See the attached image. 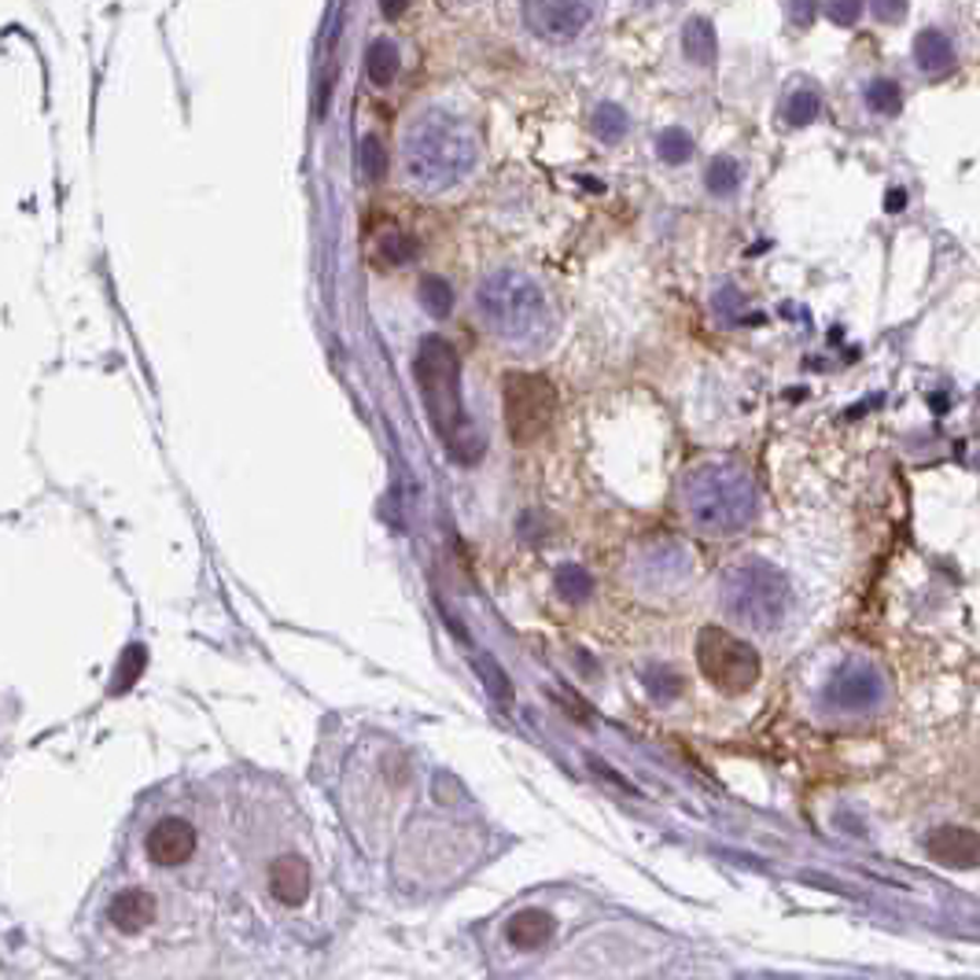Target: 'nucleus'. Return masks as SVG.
Listing matches in <instances>:
<instances>
[{
  "label": "nucleus",
  "mask_w": 980,
  "mask_h": 980,
  "mask_svg": "<svg viewBox=\"0 0 980 980\" xmlns=\"http://www.w3.org/2000/svg\"><path fill=\"white\" fill-rule=\"evenodd\" d=\"M690 520L715 535H730L756 516V483L745 469L715 461L690 472L686 491H682Z\"/></svg>",
  "instance_id": "obj_4"
},
{
  "label": "nucleus",
  "mask_w": 980,
  "mask_h": 980,
  "mask_svg": "<svg viewBox=\"0 0 980 980\" xmlns=\"http://www.w3.org/2000/svg\"><path fill=\"white\" fill-rule=\"evenodd\" d=\"M476 307L487 329L505 343H539L550 332V307L542 288L516 269L491 273L476 291Z\"/></svg>",
  "instance_id": "obj_3"
},
{
  "label": "nucleus",
  "mask_w": 980,
  "mask_h": 980,
  "mask_svg": "<svg viewBox=\"0 0 980 980\" xmlns=\"http://www.w3.org/2000/svg\"><path fill=\"white\" fill-rule=\"evenodd\" d=\"M365 67H368V81H373V86H381V89L392 86L395 74H398V48L387 37L373 41V45H368Z\"/></svg>",
  "instance_id": "obj_17"
},
{
  "label": "nucleus",
  "mask_w": 980,
  "mask_h": 980,
  "mask_svg": "<svg viewBox=\"0 0 980 980\" xmlns=\"http://www.w3.org/2000/svg\"><path fill=\"white\" fill-rule=\"evenodd\" d=\"M409 255H414V244H409L406 236L387 233V236L381 240V258H384V262H406Z\"/></svg>",
  "instance_id": "obj_30"
},
{
  "label": "nucleus",
  "mask_w": 980,
  "mask_h": 980,
  "mask_svg": "<svg viewBox=\"0 0 980 980\" xmlns=\"http://www.w3.org/2000/svg\"><path fill=\"white\" fill-rule=\"evenodd\" d=\"M502 409L509 439L516 447H527L553 425L557 387L539 373H509L502 381Z\"/></svg>",
  "instance_id": "obj_7"
},
{
  "label": "nucleus",
  "mask_w": 980,
  "mask_h": 980,
  "mask_svg": "<svg viewBox=\"0 0 980 980\" xmlns=\"http://www.w3.org/2000/svg\"><path fill=\"white\" fill-rule=\"evenodd\" d=\"M859 12H862V0H829L826 4V15L834 19L837 26L859 23Z\"/></svg>",
  "instance_id": "obj_29"
},
{
  "label": "nucleus",
  "mask_w": 980,
  "mask_h": 980,
  "mask_svg": "<svg viewBox=\"0 0 980 980\" xmlns=\"http://www.w3.org/2000/svg\"><path fill=\"white\" fill-rule=\"evenodd\" d=\"M590 590H594V579L586 575V568L564 564L561 572H557V594H561L564 601H572V605H579V601H586V597H590Z\"/></svg>",
  "instance_id": "obj_19"
},
{
  "label": "nucleus",
  "mask_w": 980,
  "mask_h": 980,
  "mask_svg": "<svg viewBox=\"0 0 980 980\" xmlns=\"http://www.w3.org/2000/svg\"><path fill=\"white\" fill-rule=\"evenodd\" d=\"M144 851L155 867H181L196 856V829L192 822L185 818H159L152 829H147Z\"/></svg>",
  "instance_id": "obj_10"
},
{
  "label": "nucleus",
  "mask_w": 980,
  "mask_h": 980,
  "mask_svg": "<svg viewBox=\"0 0 980 980\" xmlns=\"http://www.w3.org/2000/svg\"><path fill=\"white\" fill-rule=\"evenodd\" d=\"M641 682H646L649 697L657 701V704H668V701H674L682 693L679 671H671L668 663H649V668L641 671Z\"/></svg>",
  "instance_id": "obj_18"
},
{
  "label": "nucleus",
  "mask_w": 980,
  "mask_h": 980,
  "mask_svg": "<svg viewBox=\"0 0 980 980\" xmlns=\"http://www.w3.org/2000/svg\"><path fill=\"white\" fill-rule=\"evenodd\" d=\"M141 668H144V649H125V663H122V674L119 679L111 682V693H125L136 682V674H141Z\"/></svg>",
  "instance_id": "obj_27"
},
{
  "label": "nucleus",
  "mask_w": 980,
  "mask_h": 980,
  "mask_svg": "<svg viewBox=\"0 0 980 980\" xmlns=\"http://www.w3.org/2000/svg\"><path fill=\"white\" fill-rule=\"evenodd\" d=\"M811 15H815V0H793V23L807 26Z\"/></svg>",
  "instance_id": "obj_32"
},
{
  "label": "nucleus",
  "mask_w": 980,
  "mask_h": 980,
  "mask_svg": "<svg viewBox=\"0 0 980 980\" xmlns=\"http://www.w3.org/2000/svg\"><path fill=\"white\" fill-rule=\"evenodd\" d=\"M414 381L420 387V403L428 409L431 431L447 447V454L458 465H476L487 450V439L476 428V420L465 409V395H461V354L454 343H447L442 335H425L420 351L414 357Z\"/></svg>",
  "instance_id": "obj_1"
},
{
  "label": "nucleus",
  "mask_w": 980,
  "mask_h": 980,
  "mask_svg": "<svg viewBox=\"0 0 980 980\" xmlns=\"http://www.w3.org/2000/svg\"><path fill=\"white\" fill-rule=\"evenodd\" d=\"M409 8V0H381V12L387 15V19H398Z\"/></svg>",
  "instance_id": "obj_33"
},
{
  "label": "nucleus",
  "mask_w": 980,
  "mask_h": 980,
  "mask_svg": "<svg viewBox=\"0 0 980 980\" xmlns=\"http://www.w3.org/2000/svg\"><path fill=\"white\" fill-rule=\"evenodd\" d=\"M155 914H159V907H155V895L144 892V889H125L111 900L108 907V918L119 933L133 936V933H144L147 925L155 922Z\"/></svg>",
  "instance_id": "obj_13"
},
{
  "label": "nucleus",
  "mask_w": 980,
  "mask_h": 980,
  "mask_svg": "<svg viewBox=\"0 0 980 980\" xmlns=\"http://www.w3.org/2000/svg\"><path fill=\"white\" fill-rule=\"evenodd\" d=\"M682 52H686V59L697 63V67H712L715 63V30L708 19H690L686 30H682Z\"/></svg>",
  "instance_id": "obj_16"
},
{
  "label": "nucleus",
  "mask_w": 980,
  "mask_h": 980,
  "mask_svg": "<svg viewBox=\"0 0 980 980\" xmlns=\"http://www.w3.org/2000/svg\"><path fill=\"white\" fill-rule=\"evenodd\" d=\"M384 166H387L384 144L376 141V136H365V141H362V174H365V181H381Z\"/></svg>",
  "instance_id": "obj_26"
},
{
  "label": "nucleus",
  "mask_w": 980,
  "mask_h": 980,
  "mask_svg": "<svg viewBox=\"0 0 980 980\" xmlns=\"http://www.w3.org/2000/svg\"><path fill=\"white\" fill-rule=\"evenodd\" d=\"M657 152L663 163H686L693 155V136L686 130H663L657 141Z\"/></svg>",
  "instance_id": "obj_23"
},
{
  "label": "nucleus",
  "mask_w": 980,
  "mask_h": 980,
  "mask_svg": "<svg viewBox=\"0 0 980 980\" xmlns=\"http://www.w3.org/2000/svg\"><path fill=\"white\" fill-rule=\"evenodd\" d=\"M793 605V586L774 564L745 561L723 575V608L745 630H774L785 624Z\"/></svg>",
  "instance_id": "obj_5"
},
{
  "label": "nucleus",
  "mask_w": 980,
  "mask_h": 980,
  "mask_svg": "<svg viewBox=\"0 0 980 980\" xmlns=\"http://www.w3.org/2000/svg\"><path fill=\"white\" fill-rule=\"evenodd\" d=\"M867 103H870V111H878V114H895V111H900V103H903L900 86L889 81V78H878L867 89Z\"/></svg>",
  "instance_id": "obj_25"
},
{
  "label": "nucleus",
  "mask_w": 980,
  "mask_h": 980,
  "mask_svg": "<svg viewBox=\"0 0 980 980\" xmlns=\"http://www.w3.org/2000/svg\"><path fill=\"white\" fill-rule=\"evenodd\" d=\"M925 851L951 870H973L980 867V834L962 826H940L925 837Z\"/></svg>",
  "instance_id": "obj_11"
},
{
  "label": "nucleus",
  "mask_w": 980,
  "mask_h": 980,
  "mask_svg": "<svg viewBox=\"0 0 980 980\" xmlns=\"http://www.w3.org/2000/svg\"><path fill=\"white\" fill-rule=\"evenodd\" d=\"M818 108H822L818 92L796 89L793 97H789V103H785V119L793 122V125H807V122H815V119H818Z\"/></svg>",
  "instance_id": "obj_24"
},
{
  "label": "nucleus",
  "mask_w": 980,
  "mask_h": 980,
  "mask_svg": "<svg viewBox=\"0 0 980 980\" xmlns=\"http://www.w3.org/2000/svg\"><path fill=\"white\" fill-rule=\"evenodd\" d=\"M597 0H524V26L539 41L564 45L594 23Z\"/></svg>",
  "instance_id": "obj_9"
},
{
  "label": "nucleus",
  "mask_w": 980,
  "mask_h": 980,
  "mask_svg": "<svg viewBox=\"0 0 980 980\" xmlns=\"http://www.w3.org/2000/svg\"><path fill=\"white\" fill-rule=\"evenodd\" d=\"M914 63H918L925 74H944L951 67L955 48L951 41H947V34H940V30H922V34L914 37Z\"/></svg>",
  "instance_id": "obj_15"
},
{
  "label": "nucleus",
  "mask_w": 980,
  "mask_h": 980,
  "mask_svg": "<svg viewBox=\"0 0 980 980\" xmlns=\"http://www.w3.org/2000/svg\"><path fill=\"white\" fill-rule=\"evenodd\" d=\"M826 704L840 715H867L878 712L889 697V682L878 663L870 660H845L826 682Z\"/></svg>",
  "instance_id": "obj_8"
},
{
  "label": "nucleus",
  "mask_w": 980,
  "mask_h": 980,
  "mask_svg": "<svg viewBox=\"0 0 980 980\" xmlns=\"http://www.w3.org/2000/svg\"><path fill=\"white\" fill-rule=\"evenodd\" d=\"M266 884L277 903H284V907H299V903H307L313 878H310V867L299 856H280L269 862Z\"/></svg>",
  "instance_id": "obj_12"
},
{
  "label": "nucleus",
  "mask_w": 980,
  "mask_h": 980,
  "mask_svg": "<svg viewBox=\"0 0 980 980\" xmlns=\"http://www.w3.org/2000/svg\"><path fill=\"white\" fill-rule=\"evenodd\" d=\"M557 922L550 911L542 907H527L520 914H513L509 925H505V940H509L516 951H539L553 940Z\"/></svg>",
  "instance_id": "obj_14"
},
{
  "label": "nucleus",
  "mask_w": 980,
  "mask_h": 980,
  "mask_svg": "<svg viewBox=\"0 0 980 980\" xmlns=\"http://www.w3.org/2000/svg\"><path fill=\"white\" fill-rule=\"evenodd\" d=\"M704 181H708V188L715 196H730L737 181H741V170H737L734 159H726V155H719V159L708 163V174H704Z\"/></svg>",
  "instance_id": "obj_22"
},
{
  "label": "nucleus",
  "mask_w": 980,
  "mask_h": 980,
  "mask_svg": "<svg viewBox=\"0 0 980 980\" xmlns=\"http://www.w3.org/2000/svg\"><path fill=\"white\" fill-rule=\"evenodd\" d=\"M476 668H480L483 679H487V686H491L494 697H502V704H509V701H513V686H509V679H505L502 671H494V663H491L487 657H480V660H476Z\"/></svg>",
  "instance_id": "obj_28"
},
{
  "label": "nucleus",
  "mask_w": 980,
  "mask_h": 980,
  "mask_svg": "<svg viewBox=\"0 0 980 980\" xmlns=\"http://www.w3.org/2000/svg\"><path fill=\"white\" fill-rule=\"evenodd\" d=\"M420 302L428 307V313H436V318H447L450 307H454V291H450L447 280L425 277V280H420Z\"/></svg>",
  "instance_id": "obj_21"
},
{
  "label": "nucleus",
  "mask_w": 980,
  "mask_h": 980,
  "mask_svg": "<svg viewBox=\"0 0 980 980\" xmlns=\"http://www.w3.org/2000/svg\"><path fill=\"white\" fill-rule=\"evenodd\" d=\"M590 130H594L601 141H619V136L627 133L624 108H616V103H601V108L594 111V119H590Z\"/></svg>",
  "instance_id": "obj_20"
},
{
  "label": "nucleus",
  "mask_w": 980,
  "mask_h": 980,
  "mask_svg": "<svg viewBox=\"0 0 980 980\" xmlns=\"http://www.w3.org/2000/svg\"><path fill=\"white\" fill-rule=\"evenodd\" d=\"M697 668L719 693H745L760 682V652L723 627L697 635Z\"/></svg>",
  "instance_id": "obj_6"
},
{
  "label": "nucleus",
  "mask_w": 980,
  "mask_h": 980,
  "mask_svg": "<svg viewBox=\"0 0 980 980\" xmlns=\"http://www.w3.org/2000/svg\"><path fill=\"white\" fill-rule=\"evenodd\" d=\"M873 12H878V19H884V23H900L903 12H907V0H873Z\"/></svg>",
  "instance_id": "obj_31"
},
{
  "label": "nucleus",
  "mask_w": 980,
  "mask_h": 980,
  "mask_svg": "<svg viewBox=\"0 0 980 980\" xmlns=\"http://www.w3.org/2000/svg\"><path fill=\"white\" fill-rule=\"evenodd\" d=\"M476 166V133L450 111H425L403 136V174L420 192H447Z\"/></svg>",
  "instance_id": "obj_2"
}]
</instances>
